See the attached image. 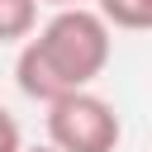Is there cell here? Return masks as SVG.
Listing matches in <instances>:
<instances>
[{
  "instance_id": "obj_7",
  "label": "cell",
  "mask_w": 152,
  "mask_h": 152,
  "mask_svg": "<svg viewBox=\"0 0 152 152\" xmlns=\"http://www.w3.org/2000/svg\"><path fill=\"white\" fill-rule=\"evenodd\" d=\"M38 5H52V10H66V5H86V0H38Z\"/></svg>"
},
{
  "instance_id": "obj_5",
  "label": "cell",
  "mask_w": 152,
  "mask_h": 152,
  "mask_svg": "<svg viewBox=\"0 0 152 152\" xmlns=\"http://www.w3.org/2000/svg\"><path fill=\"white\" fill-rule=\"evenodd\" d=\"M24 147V133H19V119L0 104V152H19Z\"/></svg>"
},
{
  "instance_id": "obj_1",
  "label": "cell",
  "mask_w": 152,
  "mask_h": 152,
  "mask_svg": "<svg viewBox=\"0 0 152 152\" xmlns=\"http://www.w3.org/2000/svg\"><path fill=\"white\" fill-rule=\"evenodd\" d=\"M109 57H114V28L104 24V14L95 5H66L52 10V19H43L19 43L14 81L28 100L52 104L57 95L95 86Z\"/></svg>"
},
{
  "instance_id": "obj_2",
  "label": "cell",
  "mask_w": 152,
  "mask_h": 152,
  "mask_svg": "<svg viewBox=\"0 0 152 152\" xmlns=\"http://www.w3.org/2000/svg\"><path fill=\"white\" fill-rule=\"evenodd\" d=\"M119 138H124L119 109L104 95H95L90 86L57 95L48 104V142L57 152H114Z\"/></svg>"
},
{
  "instance_id": "obj_4",
  "label": "cell",
  "mask_w": 152,
  "mask_h": 152,
  "mask_svg": "<svg viewBox=\"0 0 152 152\" xmlns=\"http://www.w3.org/2000/svg\"><path fill=\"white\" fill-rule=\"evenodd\" d=\"M109 28L124 33H152V0H95Z\"/></svg>"
},
{
  "instance_id": "obj_6",
  "label": "cell",
  "mask_w": 152,
  "mask_h": 152,
  "mask_svg": "<svg viewBox=\"0 0 152 152\" xmlns=\"http://www.w3.org/2000/svg\"><path fill=\"white\" fill-rule=\"evenodd\" d=\"M19 152H57V147H52V142H24Z\"/></svg>"
},
{
  "instance_id": "obj_3",
  "label": "cell",
  "mask_w": 152,
  "mask_h": 152,
  "mask_svg": "<svg viewBox=\"0 0 152 152\" xmlns=\"http://www.w3.org/2000/svg\"><path fill=\"white\" fill-rule=\"evenodd\" d=\"M38 28V0H0V48H19Z\"/></svg>"
}]
</instances>
